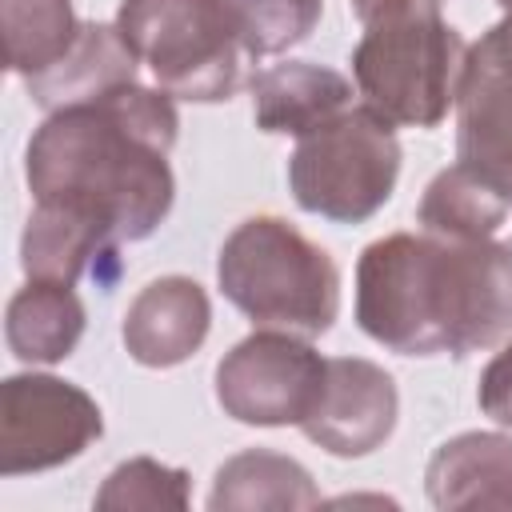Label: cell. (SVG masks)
<instances>
[{
  "label": "cell",
  "mask_w": 512,
  "mask_h": 512,
  "mask_svg": "<svg viewBox=\"0 0 512 512\" xmlns=\"http://www.w3.org/2000/svg\"><path fill=\"white\" fill-rule=\"evenodd\" d=\"M176 128L172 96L136 80L108 96L56 108L28 140V188L36 204L76 212L120 244L144 240L176 200L168 168Z\"/></svg>",
  "instance_id": "obj_1"
},
{
  "label": "cell",
  "mask_w": 512,
  "mask_h": 512,
  "mask_svg": "<svg viewBox=\"0 0 512 512\" xmlns=\"http://www.w3.org/2000/svg\"><path fill=\"white\" fill-rule=\"evenodd\" d=\"M356 320L400 356H468L512 336V248L392 232L356 260Z\"/></svg>",
  "instance_id": "obj_2"
},
{
  "label": "cell",
  "mask_w": 512,
  "mask_h": 512,
  "mask_svg": "<svg viewBox=\"0 0 512 512\" xmlns=\"http://www.w3.org/2000/svg\"><path fill=\"white\" fill-rule=\"evenodd\" d=\"M444 0H376L360 20L352 76L372 112L400 128H436L456 104L468 44L444 20Z\"/></svg>",
  "instance_id": "obj_3"
},
{
  "label": "cell",
  "mask_w": 512,
  "mask_h": 512,
  "mask_svg": "<svg viewBox=\"0 0 512 512\" xmlns=\"http://www.w3.org/2000/svg\"><path fill=\"white\" fill-rule=\"evenodd\" d=\"M216 284L256 328L324 336L340 312L336 260L280 216H248L216 260Z\"/></svg>",
  "instance_id": "obj_4"
},
{
  "label": "cell",
  "mask_w": 512,
  "mask_h": 512,
  "mask_svg": "<svg viewBox=\"0 0 512 512\" xmlns=\"http://www.w3.org/2000/svg\"><path fill=\"white\" fill-rule=\"evenodd\" d=\"M116 28L172 100L236 96L248 52L224 0H120Z\"/></svg>",
  "instance_id": "obj_5"
},
{
  "label": "cell",
  "mask_w": 512,
  "mask_h": 512,
  "mask_svg": "<svg viewBox=\"0 0 512 512\" xmlns=\"http://www.w3.org/2000/svg\"><path fill=\"white\" fill-rule=\"evenodd\" d=\"M380 112L344 108L328 124L304 132L288 156V184L304 212L360 224L376 216L400 176V140Z\"/></svg>",
  "instance_id": "obj_6"
},
{
  "label": "cell",
  "mask_w": 512,
  "mask_h": 512,
  "mask_svg": "<svg viewBox=\"0 0 512 512\" xmlns=\"http://www.w3.org/2000/svg\"><path fill=\"white\" fill-rule=\"evenodd\" d=\"M328 360L304 336L260 328L216 364V404L252 428L304 424L320 400Z\"/></svg>",
  "instance_id": "obj_7"
},
{
  "label": "cell",
  "mask_w": 512,
  "mask_h": 512,
  "mask_svg": "<svg viewBox=\"0 0 512 512\" xmlns=\"http://www.w3.org/2000/svg\"><path fill=\"white\" fill-rule=\"evenodd\" d=\"M100 432V404L68 380L20 372L0 388V476L60 468Z\"/></svg>",
  "instance_id": "obj_8"
},
{
  "label": "cell",
  "mask_w": 512,
  "mask_h": 512,
  "mask_svg": "<svg viewBox=\"0 0 512 512\" xmlns=\"http://www.w3.org/2000/svg\"><path fill=\"white\" fill-rule=\"evenodd\" d=\"M400 396L396 380L360 356H332L324 368V388L300 432L332 456H368L396 428Z\"/></svg>",
  "instance_id": "obj_9"
},
{
  "label": "cell",
  "mask_w": 512,
  "mask_h": 512,
  "mask_svg": "<svg viewBox=\"0 0 512 512\" xmlns=\"http://www.w3.org/2000/svg\"><path fill=\"white\" fill-rule=\"evenodd\" d=\"M456 160L512 204V64L484 32L456 92Z\"/></svg>",
  "instance_id": "obj_10"
},
{
  "label": "cell",
  "mask_w": 512,
  "mask_h": 512,
  "mask_svg": "<svg viewBox=\"0 0 512 512\" xmlns=\"http://www.w3.org/2000/svg\"><path fill=\"white\" fill-rule=\"evenodd\" d=\"M212 328L208 292L192 276H160L124 312V348L144 368H176L200 352Z\"/></svg>",
  "instance_id": "obj_11"
},
{
  "label": "cell",
  "mask_w": 512,
  "mask_h": 512,
  "mask_svg": "<svg viewBox=\"0 0 512 512\" xmlns=\"http://www.w3.org/2000/svg\"><path fill=\"white\" fill-rule=\"evenodd\" d=\"M424 488L440 512H508L512 508V436L460 432L444 440L428 468Z\"/></svg>",
  "instance_id": "obj_12"
},
{
  "label": "cell",
  "mask_w": 512,
  "mask_h": 512,
  "mask_svg": "<svg viewBox=\"0 0 512 512\" xmlns=\"http://www.w3.org/2000/svg\"><path fill=\"white\" fill-rule=\"evenodd\" d=\"M120 240L96 228L92 220L36 204L24 236H20V264L28 280L48 284H76L80 276H96V284H112L120 276Z\"/></svg>",
  "instance_id": "obj_13"
},
{
  "label": "cell",
  "mask_w": 512,
  "mask_h": 512,
  "mask_svg": "<svg viewBox=\"0 0 512 512\" xmlns=\"http://www.w3.org/2000/svg\"><path fill=\"white\" fill-rule=\"evenodd\" d=\"M252 120L260 132L276 136H304L344 108H352V84L324 64L312 60H288L272 64L252 76Z\"/></svg>",
  "instance_id": "obj_14"
},
{
  "label": "cell",
  "mask_w": 512,
  "mask_h": 512,
  "mask_svg": "<svg viewBox=\"0 0 512 512\" xmlns=\"http://www.w3.org/2000/svg\"><path fill=\"white\" fill-rule=\"evenodd\" d=\"M136 56L124 44L116 24H84L72 52L52 64L40 76H28L24 88L32 96V104H40L44 112L68 108V104H84L96 96H108L112 88H124L136 80Z\"/></svg>",
  "instance_id": "obj_15"
},
{
  "label": "cell",
  "mask_w": 512,
  "mask_h": 512,
  "mask_svg": "<svg viewBox=\"0 0 512 512\" xmlns=\"http://www.w3.org/2000/svg\"><path fill=\"white\" fill-rule=\"evenodd\" d=\"M208 508L212 512H308V508H320V488L312 484V472L300 460L268 448H248L216 468Z\"/></svg>",
  "instance_id": "obj_16"
},
{
  "label": "cell",
  "mask_w": 512,
  "mask_h": 512,
  "mask_svg": "<svg viewBox=\"0 0 512 512\" xmlns=\"http://www.w3.org/2000/svg\"><path fill=\"white\" fill-rule=\"evenodd\" d=\"M84 336V304L72 284L28 280L8 300L4 312V340L8 352L24 364H60Z\"/></svg>",
  "instance_id": "obj_17"
},
{
  "label": "cell",
  "mask_w": 512,
  "mask_h": 512,
  "mask_svg": "<svg viewBox=\"0 0 512 512\" xmlns=\"http://www.w3.org/2000/svg\"><path fill=\"white\" fill-rule=\"evenodd\" d=\"M508 200L480 180L472 168H464L460 160L444 172L432 176V184L424 188L420 200V224L432 236H448V240H488L500 232V224L508 220Z\"/></svg>",
  "instance_id": "obj_18"
},
{
  "label": "cell",
  "mask_w": 512,
  "mask_h": 512,
  "mask_svg": "<svg viewBox=\"0 0 512 512\" xmlns=\"http://www.w3.org/2000/svg\"><path fill=\"white\" fill-rule=\"evenodd\" d=\"M0 24L8 72L24 80L60 64L84 28L72 0H0Z\"/></svg>",
  "instance_id": "obj_19"
},
{
  "label": "cell",
  "mask_w": 512,
  "mask_h": 512,
  "mask_svg": "<svg viewBox=\"0 0 512 512\" xmlns=\"http://www.w3.org/2000/svg\"><path fill=\"white\" fill-rule=\"evenodd\" d=\"M224 8L248 56H276L312 36L324 0H224Z\"/></svg>",
  "instance_id": "obj_20"
},
{
  "label": "cell",
  "mask_w": 512,
  "mask_h": 512,
  "mask_svg": "<svg viewBox=\"0 0 512 512\" xmlns=\"http://www.w3.org/2000/svg\"><path fill=\"white\" fill-rule=\"evenodd\" d=\"M188 472L168 468L152 456L124 460L108 472L104 488L96 492L100 512H156V508H188Z\"/></svg>",
  "instance_id": "obj_21"
},
{
  "label": "cell",
  "mask_w": 512,
  "mask_h": 512,
  "mask_svg": "<svg viewBox=\"0 0 512 512\" xmlns=\"http://www.w3.org/2000/svg\"><path fill=\"white\" fill-rule=\"evenodd\" d=\"M476 404L488 420L512 428V340L484 364L480 372V388H476Z\"/></svg>",
  "instance_id": "obj_22"
},
{
  "label": "cell",
  "mask_w": 512,
  "mask_h": 512,
  "mask_svg": "<svg viewBox=\"0 0 512 512\" xmlns=\"http://www.w3.org/2000/svg\"><path fill=\"white\" fill-rule=\"evenodd\" d=\"M496 4H500L504 20H500V24H492V28H488V36H492V44L500 48V56L512 64V0H496Z\"/></svg>",
  "instance_id": "obj_23"
},
{
  "label": "cell",
  "mask_w": 512,
  "mask_h": 512,
  "mask_svg": "<svg viewBox=\"0 0 512 512\" xmlns=\"http://www.w3.org/2000/svg\"><path fill=\"white\" fill-rule=\"evenodd\" d=\"M348 4H352V12H356V16L364 20V16L372 12V4H376V0H348Z\"/></svg>",
  "instance_id": "obj_24"
}]
</instances>
